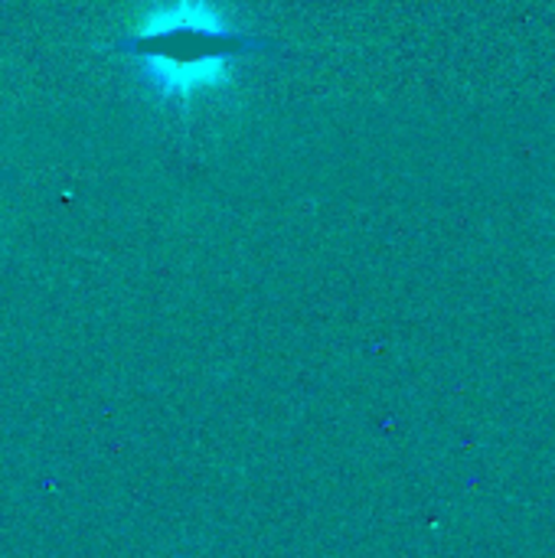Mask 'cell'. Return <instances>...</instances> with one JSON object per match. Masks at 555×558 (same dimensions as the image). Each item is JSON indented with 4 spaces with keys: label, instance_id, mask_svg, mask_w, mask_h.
Returning <instances> with one entry per match:
<instances>
[{
    "label": "cell",
    "instance_id": "cell-1",
    "mask_svg": "<svg viewBox=\"0 0 555 558\" xmlns=\"http://www.w3.org/2000/svg\"><path fill=\"white\" fill-rule=\"evenodd\" d=\"M249 46H229L203 56H173V52H134V62L144 82L164 101H193L203 92H213L232 78L236 56Z\"/></svg>",
    "mask_w": 555,
    "mask_h": 558
},
{
    "label": "cell",
    "instance_id": "cell-2",
    "mask_svg": "<svg viewBox=\"0 0 555 558\" xmlns=\"http://www.w3.org/2000/svg\"><path fill=\"white\" fill-rule=\"evenodd\" d=\"M173 36H209V39L226 43V46L255 43V39H245L242 33L229 29L222 10L213 0H167L164 7H154L137 23L134 36L124 39L121 49L124 46L154 43V39H173Z\"/></svg>",
    "mask_w": 555,
    "mask_h": 558
}]
</instances>
